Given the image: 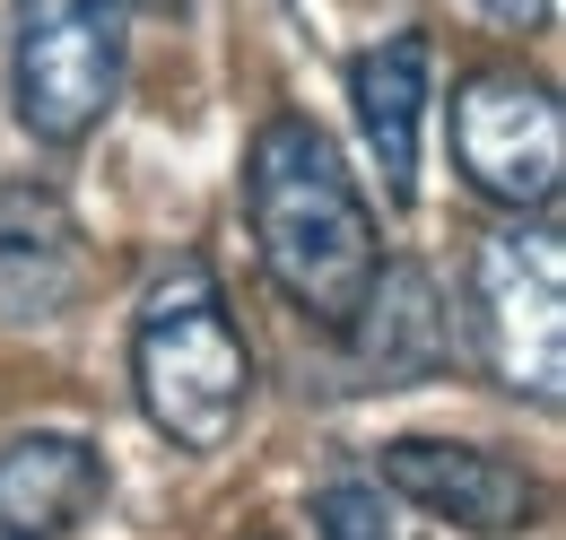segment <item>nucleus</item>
<instances>
[{
	"instance_id": "9",
	"label": "nucleus",
	"mask_w": 566,
	"mask_h": 540,
	"mask_svg": "<svg viewBox=\"0 0 566 540\" xmlns=\"http://www.w3.org/2000/svg\"><path fill=\"white\" fill-rule=\"evenodd\" d=\"M357 357V384H427L453 349V323H444V297L419 262H384L375 288L357 297V314L340 323Z\"/></svg>"
},
{
	"instance_id": "7",
	"label": "nucleus",
	"mask_w": 566,
	"mask_h": 540,
	"mask_svg": "<svg viewBox=\"0 0 566 540\" xmlns=\"http://www.w3.org/2000/svg\"><path fill=\"white\" fill-rule=\"evenodd\" d=\"M87 288V253L53 184H0V323H62Z\"/></svg>"
},
{
	"instance_id": "1",
	"label": "nucleus",
	"mask_w": 566,
	"mask_h": 540,
	"mask_svg": "<svg viewBox=\"0 0 566 540\" xmlns=\"http://www.w3.org/2000/svg\"><path fill=\"white\" fill-rule=\"evenodd\" d=\"M244 218H253L271 288L314 332H340L357 314V297L375 288V270H384V245H375V209L349 184V166H340L323 123L271 114L253 132V148H244Z\"/></svg>"
},
{
	"instance_id": "12",
	"label": "nucleus",
	"mask_w": 566,
	"mask_h": 540,
	"mask_svg": "<svg viewBox=\"0 0 566 540\" xmlns=\"http://www.w3.org/2000/svg\"><path fill=\"white\" fill-rule=\"evenodd\" d=\"M496 27H514V35H532V27H549V0H480Z\"/></svg>"
},
{
	"instance_id": "2",
	"label": "nucleus",
	"mask_w": 566,
	"mask_h": 540,
	"mask_svg": "<svg viewBox=\"0 0 566 540\" xmlns=\"http://www.w3.org/2000/svg\"><path fill=\"white\" fill-rule=\"evenodd\" d=\"M253 340L201 253L166 262L132 305V393L184 454H227L253 418Z\"/></svg>"
},
{
	"instance_id": "4",
	"label": "nucleus",
	"mask_w": 566,
	"mask_h": 540,
	"mask_svg": "<svg viewBox=\"0 0 566 540\" xmlns=\"http://www.w3.org/2000/svg\"><path fill=\"white\" fill-rule=\"evenodd\" d=\"M132 9L140 0H18V62L9 96L44 148H78L132 79Z\"/></svg>"
},
{
	"instance_id": "3",
	"label": "nucleus",
	"mask_w": 566,
	"mask_h": 540,
	"mask_svg": "<svg viewBox=\"0 0 566 540\" xmlns=\"http://www.w3.org/2000/svg\"><path fill=\"white\" fill-rule=\"evenodd\" d=\"M471 332L489 375L532 409L566 402V236L549 209H514L471 253Z\"/></svg>"
},
{
	"instance_id": "10",
	"label": "nucleus",
	"mask_w": 566,
	"mask_h": 540,
	"mask_svg": "<svg viewBox=\"0 0 566 540\" xmlns=\"http://www.w3.org/2000/svg\"><path fill=\"white\" fill-rule=\"evenodd\" d=\"M427 79H436V53H427V35H419V27L384 35L375 53H357V62H349L357 132H366V148H375V166H384V193H392V209H410V193H419Z\"/></svg>"
},
{
	"instance_id": "8",
	"label": "nucleus",
	"mask_w": 566,
	"mask_h": 540,
	"mask_svg": "<svg viewBox=\"0 0 566 540\" xmlns=\"http://www.w3.org/2000/svg\"><path fill=\"white\" fill-rule=\"evenodd\" d=\"M105 454L71 427H35L0 445V540H71L105 506Z\"/></svg>"
},
{
	"instance_id": "6",
	"label": "nucleus",
	"mask_w": 566,
	"mask_h": 540,
	"mask_svg": "<svg viewBox=\"0 0 566 540\" xmlns=\"http://www.w3.org/2000/svg\"><path fill=\"white\" fill-rule=\"evenodd\" d=\"M375 488L401 497L410 515L444 523V532H471V540H514L549 515V488L505 463L489 445H453V436H401L375 454Z\"/></svg>"
},
{
	"instance_id": "5",
	"label": "nucleus",
	"mask_w": 566,
	"mask_h": 540,
	"mask_svg": "<svg viewBox=\"0 0 566 540\" xmlns=\"http://www.w3.org/2000/svg\"><path fill=\"white\" fill-rule=\"evenodd\" d=\"M453 166L496 209H549L566 184L558 87L514 62H489L453 87Z\"/></svg>"
},
{
	"instance_id": "11",
	"label": "nucleus",
	"mask_w": 566,
	"mask_h": 540,
	"mask_svg": "<svg viewBox=\"0 0 566 540\" xmlns=\"http://www.w3.org/2000/svg\"><path fill=\"white\" fill-rule=\"evenodd\" d=\"M314 532H323V540H392L384 488H366V479H332V488H314Z\"/></svg>"
}]
</instances>
